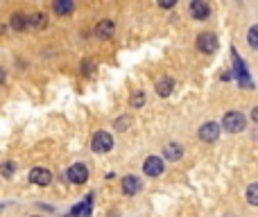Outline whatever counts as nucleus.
I'll use <instances>...</instances> for the list:
<instances>
[{"mask_svg": "<svg viewBox=\"0 0 258 217\" xmlns=\"http://www.w3.org/2000/svg\"><path fill=\"white\" fill-rule=\"evenodd\" d=\"M163 158H158V156H147L145 158V163H143V172L147 176H158L163 172Z\"/></svg>", "mask_w": 258, "mask_h": 217, "instance_id": "7", "label": "nucleus"}, {"mask_svg": "<svg viewBox=\"0 0 258 217\" xmlns=\"http://www.w3.org/2000/svg\"><path fill=\"white\" fill-rule=\"evenodd\" d=\"M233 66H235V77H238V84L244 86V88H249V86H251V79H249V72H247V68H244L242 59L238 57V52H233Z\"/></svg>", "mask_w": 258, "mask_h": 217, "instance_id": "6", "label": "nucleus"}, {"mask_svg": "<svg viewBox=\"0 0 258 217\" xmlns=\"http://www.w3.org/2000/svg\"><path fill=\"white\" fill-rule=\"evenodd\" d=\"M30 181L34 185H48L50 181H52V174H50V170H45V167H32Z\"/></svg>", "mask_w": 258, "mask_h": 217, "instance_id": "8", "label": "nucleus"}, {"mask_svg": "<svg viewBox=\"0 0 258 217\" xmlns=\"http://www.w3.org/2000/svg\"><path fill=\"white\" fill-rule=\"evenodd\" d=\"M66 176H68V181H70V183L81 185V183H86V181H89V170H86L84 163H75V165L68 167Z\"/></svg>", "mask_w": 258, "mask_h": 217, "instance_id": "3", "label": "nucleus"}, {"mask_svg": "<svg viewBox=\"0 0 258 217\" xmlns=\"http://www.w3.org/2000/svg\"><path fill=\"white\" fill-rule=\"evenodd\" d=\"M208 14H211V7H208L204 0H193L190 3V16L197 18V21H206Z\"/></svg>", "mask_w": 258, "mask_h": 217, "instance_id": "9", "label": "nucleus"}, {"mask_svg": "<svg viewBox=\"0 0 258 217\" xmlns=\"http://www.w3.org/2000/svg\"><path fill=\"white\" fill-rule=\"evenodd\" d=\"M197 48L202 50L204 54H213L217 50V36L213 32H202L197 36Z\"/></svg>", "mask_w": 258, "mask_h": 217, "instance_id": "4", "label": "nucleus"}, {"mask_svg": "<svg viewBox=\"0 0 258 217\" xmlns=\"http://www.w3.org/2000/svg\"><path fill=\"white\" fill-rule=\"evenodd\" d=\"M27 25H32V27H45V14H32V16L27 18Z\"/></svg>", "mask_w": 258, "mask_h": 217, "instance_id": "19", "label": "nucleus"}, {"mask_svg": "<svg viewBox=\"0 0 258 217\" xmlns=\"http://www.w3.org/2000/svg\"><path fill=\"white\" fill-rule=\"evenodd\" d=\"M163 156H165V161H179L184 156V147L179 143H167L163 149Z\"/></svg>", "mask_w": 258, "mask_h": 217, "instance_id": "12", "label": "nucleus"}, {"mask_svg": "<svg viewBox=\"0 0 258 217\" xmlns=\"http://www.w3.org/2000/svg\"><path fill=\"white\" fill-rule=\"evenodd\" d=\"M172 5H175L172 0H167V3H165V0H161V7H172Z\"/></svg>", "mask_w": 258, "mask_h": 217, "instance_id": "26", "label": "nucleus"}, {"mask_svg": "<svg viewBox=\"0 0 258 217\" xmlns=\"http://www.w3.org/2000/svg\"><path fill=\"white\" fill-rule=\"evenodd\" d=\"M220 129L222 127L217 125V122H206V125L199 127V138H202L204 143H215V140L220 138Z\"/></svg>", "mask_w": 258, "mask_h": 217, "instance_id": "5", "label": "nucleus"}, {"mask_svg": "<svg viewBox=\"0 0 258 217\" xmlns=\"http://www.w3.org/2000/svg\"><path fill=\"white\" fill-rule=\"evenodd\" d=\"M12 27L16 32L25 30V27H27V16H25V14H14V16H12Z\"/></svg>", "mask_w": 258, "mask_h": 217, "instance_id": "16", "label": "nucleus"}, {"mask_svg": "<svg viewBox=\"0 0 258 217\" xmlns=\"http://www.w3.org/2000/svg\"><path fill=\"white\" fill-rule=\"evenodd\" d=\"M172 88H175V81H172V77H161V79L156 81V93L161 95V97H167V95L172 93Z\"/></svg>", "mask_w": 258, "mask_h": 217, "instance_id": "14", "label": "nucleus"}, {"mask_svg": "<svg viewBox=\"0 0 258 217\" xmlns=\"http://www.w3.org/2000/svg\"><path fill=\"white\" fill-rule=\"evenodd\" d=\"M143 102H145L143 90H136L134 97H131V106H134V108H140V106H143Z\"/></svg>", "mask_w": 258, "mask_h": 217, "instance_id": "21", "label": "nucleus"}, {"mask_svg": "<svg viewBox=\"0 0 258 217\" xmlns=\"http://www.w3.org/2000/svg\"><path fill=\"white\" fill-rule=\"evenodd\" d=\"M52 9H54V14H57V16H68V14L75 9V5H72L70 0H54Z\"/></svg>", "mask_w": 258, "mask_h": 217, "instance_id": "15", "label": "nucleus"}, {"mask_svg": "<svg viewBox=\"0 0 258 217\" xmlns=\"http://www.w3.org/2000/svg\"><path fill=\"white\" fill-rule=\"evenodd\" d=\"M138 190H140L138 176H125V179H122V192L125 194H136Z\"/></svg>", "mask_w": 258, "mask_h": 217, "instance_id": "13", "label": "nucleus"}, {"mask_svg": "<svg viewBox=\"0 0 258 217\" xmlns=\"http://www.w3.org/2000/svg\"><path fill=\"white\" fill-rule=\"evenodd\" d=\"M5 79H7V72H5L3 68H0V84H5Z\"/></svg>", "mask_w": 258, "mask_h": 217, "instance_id": "25", "label": "nucleus"}, {"mask_svg": "<svg viewBox=\"0 0 258 217\" xmlns=\"http://www.w3.org/2000/svg\"><path fill=\"white\" fill-rule=\"evenodd\" d=\"M127 122H129V120H127V118H120V120L116 122V127H118V129H120V131H125V129H127Z\"/></svg>", "mask_w": 258, "mask_h": 217, "instance_id": "23", "label": "nucleus"}, {"mask_svg": "<svg viewBox=\"0 0 258 217\" xmlns=\"http://www.w3.org/2000/svg\"><path fill=\"white\" fill-rule=\"evenodd\" d=\"M247 201L251 206H258V183H251L247 188Z\"/></svg>", "mask_w": 258, "mask_h": 217, "instance_id": "18", "label": "nucleus"}, {"mask_svg": "<svg viewBox=\"0 0 258 217\" xmlns=\"http://www.w3.org/2000/svg\"><path fill=\"white\" fill-rule=\"evenodd\" d=\"M113 32H116V25H113L111 21H100L98 25H95V36H98V39H111Z\"/></svg>", "mask_w": 258, "mask_h": 217, "instance_id": "11", "label": "nucleus"}, {"mask_svg": "<svg viewBox=\"0 0 258 217\" xmlns=\"http://www.w3.org/2000/svg\"><path fill=\"white\" fill-rule=\"evenodd\" d=\"M247 127V118L240 111H229L224 118H222V129H226L229 134H240Z\"/></svg>", "mask_w": 258, "mask_h": 217, "instance_id": "1", "label": "nucleus"}, {"mask_svg": "<svg viewBox=\"0 0 258 217\" xmlns=\"http://www.w3.org/2000/svg\"><path fill=\"white\" fill-rule=\"evenodd\" d=\"M14 170H16V163H14V161H7V163H3V165H0V174H3V176H12Z\"/></svg>", "mask_w": 258, "mask_h": 217, "instance_id": "20", "label": "nucleus"}, {"mask_svg": "<svg viewBox=\"0 0 258 217\" xmlns=\"http://www.w3.org/2000/svg\"><path fill=\"white\" fill-rule=\"evenodd\" d=\"M91 208H93V194H89L81 203H77L70 210V215L72 217H91Z\"/></svg>", "mask_w": 258, "mask_h": 217, "instance_id": "10", "label": "nucleus"}, {"mask_svg": "<svg viewBox=\"0 0 258 217\" xmlns=\"http://www.w3.org/2000/svg\"><path fill=\"white\" fill-rule=\"evenodd\" d=\"M251 120H253V122H256V125H258V106H256V108H253V111H251Z\"/></svg>", "mask_w": 258, "mask_h": 217, "instance_id": "24", "label": "nucleus"}, {"mask_svg": "<svg viewBox=\"0 0 258 217\" xmlns=\"http://www.w3.org/2000/svg\"><path fill=\"white\" fill-rule=\"evenodd\" d=\"M36 217H39V215H36Z\"/></svg>", "mask_w": 258, "mask_h": 217, "instance_id": "28", "label": "nucleus"}, {"mask_svg": "<svg viewBox=\"0 0 258 217\" xmlns=\"http://www.w3.org/2000/svg\"><path fill=\"white\" fill-rule=\"evenodd\" d=\"M93 61H84V66H81V70H84V75H91V70H93Z\"/></svg>", "mask_w": 258, "mask_h": 217, "instance_id": "22", "label": "nucleus"}, {"mask_svg": "<svg viewBox=\"0 0 258 217\" xmlns=\"http://www.w3.org/2000/svg\"><path fill=\"white\" fill-rule=\"evenodd\" d=\"M247 43H249V48L258 50V25L249 27V32H247Z\"/></svg>", "mask_w": 258, "mask_h": 217, "instance_id": "17", "label": "nucleus"}, {"mask_svg": "<svg viewBox=\"0 0 258 217\" xmlns=\"http://www.w3.org/2000/svg\"><path fill=\"white\" fill-rule=\"evenodd\" d=\"M0 210H3V206H0Z\"/></svg>", "mask_w": 258, "mask_h": 217, "instance_id": "27", "label": "nucleus"}, {"mask_svg": "<svg viewBox=\"0 0 258 217\" xmlns=\"http://www.w3.org/2000/svg\"><path fill=\"white\" fill-rule=\"evenodd\" d=\"M91 147H93V152H98V154L111 152V147H113L111 134H107V131H98V134L93 136V140H91Z\"/></svg>", "mask_w": 258, "mask_h": 217, "instance_id": "2", "label": "nucleus"}]
</instances>
